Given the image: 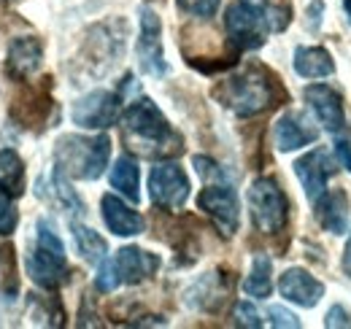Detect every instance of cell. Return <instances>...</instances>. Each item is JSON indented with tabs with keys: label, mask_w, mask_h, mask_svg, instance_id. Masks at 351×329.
Wrapping results in <instances>:
<instances>
[{
	"label": "cell",
	"mask_w": 351,
	"mask_h": 329,
	"mask_svg": "<svg viewBox=\"0 0 351 329\" xmlns=\"http://www.w3.org/2000/svg\"><path fill=\"white\" fill-rule=\"evenodd\" d=\"M122 127L130 149L141 151L143 157H165L181 149V138L149 97H138L135 103H130V108L122 117Z\"/></svg>",
	"instance_id": "6da1fadb"
},
{
	"label": "cell",
	"mask_w": 351,
	"mask_h": 329,
	"mask_svg": "<svg viewBox=\"0 0 351 329\" xmlns=\"http://www.w3.org/2000/svg\"><path fill=\"white\" fill-rule=\"evenodd\" d=\"M276 82L263 68H246L224 79L214 89V97L235 117H257L276 103Z\"/></svg>",
	"instance_id": "7a4b0ae2"
},
{
	"label": "cell",
	"mask_w": 351,
	"mask_h": 329,
	"mask_svg": "<svg viewBox=\"0 0 351 329\" xmlns=\"http://www.w3.org/2000/svg\"><path fill=\"white\" fill-rule=\"evenodd\" d=\"M111 157V141L108 135H62L54 146V167L65 178L76 181H95L103 175Z\"/></svg>",
	"instance_id": "3957f363"
},
{
	"label": "cell",
	"mask_w": 351,
	"mask_h": 329,
	"mask_svg": "<svg viewBox=\"0 0 351 329\" xmlns=\"http://www.w3.org/2000/svg\"><path fill=\"white\" fill-rule=\"evenodd\" d=\"M27 276L38 284L41 289H57L68 278V262H65V246L57 238V232L51 230L49 221H38V232H36V246L25 259Z\"/></svg>",
	"instance_id": "277c9868"
},
{
	"label": "cell",
	"mask_w": 351,
	"mask_h": 329,
	"mask_svg": "<svg viewBox=\"0 0 351 329\" xmlns=\"http://www.w3.org/2000/svg\"><path fill=\"white\" fill-rule=\"evenodd\" d=\"M249 210H252V221L263 235H276L287 227L289 219V200L284 195V189L273 181V178H257L249 186Z\"/></svg>",
	"instance_id": "5b68a950"
},
{
	"label": "cell",
	"mask_w": 351,
	"mask_h": 329,
	"mask_svg": "<svg viewBox=\"0 0 351 329\" xmlns=\"http://www.w3.org/2000/svg\"><path fill=\"white\" fill-rule=\"evenodd\" d=\"M224 30L230 36L232 46L238 51L260 49L270 33L265 5H257L252 0H235L224 11Z\"/></svg>",
	"instance_id": "8992f818"
},
{
	"label": "cell",
	"mask_w": 351,
	"mask_h": 329,
	"mask_svg": "<svg viewBox=\"0 0 351 329\" xmlns=\"http://www.w3.org/2000/svg\"><path fill=\"white\" fill-rule=\"evenodd\" d=\"M122 117V95L108 92V89H95L84 97H79L71 108L73 124L84 130H106L111 124L119 122Z\"/></svg>",
	"instance_id": "52a82bcc"
},
{
	"label": "cell",
	"mask_w": 351,
	"mask_h": 329,
	"mask_svg": "<svg viewBox=\"0 0 351 329\" xmlns=\"http://www.w3.org/2000/svg\"><path fill=\"white\" fill-rule=\"evenodd\" d=\"M149 197L152 203L168 210H181L189 200V178L176 162H157L149 173Z\"/></svg>",
	"instance_id": "ba28073f"
},
{
	"label": "cell",
	"mask_w": 351,
	"mask_h": 329,
	"mask_svg": "<svg viewBox=\"0 0 351 329\" xmlns=\"http://www.w3.org/2000/svg\"><path fill=\"white\" fill-rule=\"evenodd\" d=\"M197 206L206 216H211V221L219 227L221 235H235L238 232V221H241V206H238V195L230 184L224 181H211L200 197Z\"/></svg>",
	"instance_id": "9c48e42d"
},
{
	"label": "cell",
	"mask_w": 351,
	"mask_h": 329,
	"mask_svg": "<svg viewBox=\"0 0 351 329\" xmlns=\"http://www.w3.org/2000/svg\"><path fill=\"white\" fill-rule=\"evenodd\" d=\"M138 65L143 73L149 76H165L168 73V62H165V51H162V25L160 16L152 8H141V30H138Z\"/></svg>",
	"instance_id": "30bf717a"
},
{
	"label": "cell",
	"mask_w": 351,
	"mask_h": 329,
	"mask_svg": "<svg viewBox=\"0 0 351 329\" xmlns=\"http://www.w3.org/2000/svg\"><path fill=\"white\" fill-rule=\"evenodd\" d=\"M338 173V164L330 157L327 149H313L303 154L298 162H295V175L300 178L303 189H306L308 200H316L319 195L327 192V181Z\"/></svg>",
	"instance_id": "8fae6325"
},
{
	"label": "cell",
	"mask_w": 351,
	"mask_h": 329,
	"mask_svg": "<svg viewBox=\"0 0 351 329\" xmlns=\"http://www.w3.org/2000/svg\"><path fill=\"white\" fill-rule=\"evenodd\" d=\"M108 262H111V270H114L119 287H122V284H128V287L141 284V281L152 278V276L160 270V256L152 254V251H143V248H138V246L119 248L117 256L108 259Z\"/></svg>",
	"instance_id": "7c38bea8"
},
{
	"label": "cell",
	"mask_w": 351,
	"mask_h": 329,
	"mask_svg": "<svg viewBox=\"0 0 351 329\" xmlns=\"http://www.w3.org/2000/svg\"><path fill=\"white\" fill-rule=\"evenodd\" d=\"M306 103L324 130H330V132L343 130V124H346L343 122V100L332 86H327V84L306 86Z\"/></svg>",
	"instance_id": "4fadbf2b"
},
{
	"label": "cell",
	"mask_w": 351,
	"mask_h": 329,
	"mask_svg": "<svg viewBox=\"0 0 351 329\" xmlns=\"http://www.w3.org/2000/svg\"><path fill=\"white\" fill-rule=\"evenodd\" d=\"M273 138H276L278 151H295V149H303L308 143H313L319 138V130L308 122L306 114L287 111L273 127Z\"/></svg>",
	"instance_id": "5bb4252c"
},
{
	"label": "cell",
	"mask_w": 351,
	"mask_h": 329,
	"mask_svg": "<svg viewBox=\"0 0 351 329\" xmlns=\"http://www.w3.org/2000/svg\"><path fill=\"white\" fill-rule=\"evenodd\" d=\"M41 60H44V46L38 38H16L8 46V57H5V73L16 82H25L30 79L38 68H41Z\"/></svg>",
	"instance_id": "9a60e30c"
},
{
	"label": "cell",
	"mask_w": 351,
	"mask_h": 329,
	"mask_svg": "<svg viewBox=\"0 0 351 329\" xmlns=\"http://www.w3.org/2000/svg\"><path fill=\"white\" fill-rule=\"evenodd\" d=\"M278 291H281V297H287L289 302H295L300 308H313L322 300L324 287L303 267H289L278 278Z\"/></svg>",
	"instance_id": "2e32d148"
},
{
	"label": "cell",
	"mask_w": 351,
	"mask_h": 329,
	"mask_svg": "<svg viewBox=\"0 0 351 329\" xmlns=\"http://www.w3.org/2000/svg\"><path fill=\"white\" fill-rule=\"evenodd\" d=\"M100 208H103V221L106 227L119 235V238H132V235H141L146 221L138 210H132L125 200H119L117 195H103L100 200Z\"/></svg>",
	"instance_id": "e0dca14e"
},
{
	"label": "cell",
	"mask_w": 351,
	"mask_h": 329,
	"mask_svg": "<svg viewBox=\"0 0 351 329\" xmlns=\"http://www.w3.org/2000/svg\"><path fill=\"white\" fill-rule=\"evenodd\" d=\"M313 203H316V219L327 232H332V235L346 232V227H349V197H346V192H341V189L324 192Z\"/></svg>",
	"instance_id": "ac0fdd59"
},
{
	"label": "cell",
	"mask_w": 351,
	"mask_h": 329,
	"mask_svg": "<svg viewBox=\"0 0 351 329\" xmlns=\"http://www.w3.org/2000/svg\"><path fill=\"white\" fill-rule=\"evenodd\" d=\"M295 71L303 79H324L335 73V62L322 46H298L295 49Z\"/></svg>",
	"instance_id": "d6986e66"
},
{
	"label": "cell",
	"mask_w": 351,
	"mask_h": 329,
	"mask_svg": "<svg viewBox=\"0 0 351 329\" xmlns=\"http://www.w3.org/2000/svg\"><path fill=\"white\" fill-rule=\"evenodd\" d=\"M111 186L125 195L130 203H138L141 200V170H138V162L132 160L130 154H122L114 167H111Z\"/></svg>",
	"instance_id": "ffe728a7"
},
{
	"label": "cell",
	"mask_w": 351,
	"mask_h": 329,
	"mask_svg": "<svg viewBox=\"0 0 351 329\" xmlns=\"http://www.w3.org/2000/svg\"><path fill=\"white\" fill-rule=\"evenodd\" d=\"M0 192L11 197L25 192V162L14 149H0Z\"/></svg>",
	"instance_id": "44dd1931"
},
{
	"label": "cell",
	"mask_w": 351,
	"mask_h": 329,
	"mask_svg": "<svg viewBox=\"0 0 351 329\" xmlns=\"http://www.w3.org/2000/svg\"><path fill=\"white\" fill-rule=\"evenodd\" d=\"M270 273H273L270 256H267V254H257V256L252 259V270H249V276H246V281H243V291H246L249 297H254V300L270 297V291H273V278H270Z\"/></svg>",
	"instance_id": "7402d4cb"
},
{
	"label": "cell",
	"mask_w": 351,
	"mask_h": 329,
	"mask_svg": "<svg viewBox=\"0 0 351 329\" xmlns=\"http://www.w3.org/2000/svg\"><path fill=\"white\" fill-rule=\"evenodd\" d=\"M71 232H73V241H76V248L79 254L87 259L89 265H100L106 259V251H108V243L84 224H71Z\"/></svg>",
	"instance_id": "603a6c76"
},
{
	"label": "cell",
	"mask_w": 351,
	"mask_h": 329,
	"mask_svg": "<svg viewBox=\"0 0 351 329\" xmlns=\"http://www.w3.org/2000/svg\"><path fill=\"white\" fill-rule=\"evenodd\" d=\"M49 200H51L54 206L71 210V213H82V210H84V203H82L79 195L68 186L65 175H62L57 167H54V173H51V192H49Z\"/></svg>",
	"instance_id": "cb8c5ba5"
},
{
	"label": "cell",
	"mask_w": 351,
	"mask_h": 329,
	"mask_svg": "<svg viewBox=\"0 0 351 329\" xmlns=\"http://www.w3.org/2000/svg\"><path fill=\"white\" fill-rule=\"evenodd\" d=\"M19 224V210L11 195L0 192V235H11Z\"/></svg>",
	"instance_id": "d4e9b609"
},
{
	"label": "cell",
	"mask_w": 351,
	"mask_h": 329,
	"mask_svg": "<svg viewBox=\"0 0 351 329\" xmlns=\"http://www.w3.org/2000/svg\"><path fill=\"white\" fill-rule=\"evenodd\" d=\"M221 0H178V8L197 19H211L219 11Z\"/></svg>",
	"instance_id": "484cf974"
},
{
	"label": "cell",
	"mask_w": 351,
	"mask_h": 329,
	"mask_svg": "<svg viewBox=\"0 0 351 329\" xmlns=\"http://www.w3.org/2000/svg\"><path fill=\"white\" fill-rule=\"evenodd\" d=\"M235 319H238V327H249V329L263 327V319H260V313H257V308L252 302H238Z\"/></svg>",
	"instance_id": "4316f807"
},
{
	"label": "cell",
	"mask_w": 351,
	"mask_h": 329,
	"mask_svg": "<svg viewBox=\"0 0 351 329\" xmlns=\"http://www.w3.org/2000/svg\"><path fill=\"white\" fill-rule=\"evenodd\" d=\"M267 319H270V324L273 327H300V321H298V316L295 313H289L287 308H281V305H270L267 308Z\"/></svg>",
	"instance_id": "83f0119b"
},
{
	"label": "cell",
	"mask_w": 351,
	"mask_h": 329,
	"mask_svg": "<svg viewBox=\"0 0 351 329\" xmlns=\"http://www.w3.org/2000/svg\"><path fill=\"white\" fill-rule=\"evenodd\" d=\"M192 162H195L197 173H200L206 181H227V173H224L217 162H211L208 157H195Z\"/></svg>",
	"instance_id": "f1b7e54d"
},
{
	"label": "cell",
	"mask_w": 351,
	"mask_h": 329,
	"mask_svg": "<svg viewBox=\"0 0 351 329\" xmlns=\"http://www.w3.org/2000/svg\"><path fill=\"white\" fill-rule=\"evenodd\" d=\"M324 324L330 329L335 327H351V313L343 308V305H332L330 310H327V319H324Z\"/></svg>",
	"instance_id": "f546056e"
},
{
	"label": "cell",
	"mask_w": 351,
	"mask_h": 329,
	"mask_svg": "<svg viewBox=\"0 0 351 329\" xmlns=\"http://www.w3.org/2000/svg\"><path fill=\"white\" fill-rule=\"evenodd\" d=\"M335 154H338L341 164H343L346 170H351V135L335 138Z\"/></svg>",
	"instance_id": "4dcf8cb0"
},
{
	"label": "cell",
	"mask_w": 351,
	"mask_h": 329,
	"mask_svg": "<svg viewBox=\"0 0 351 329\" xmlns=\"http://www.w3.org/2000/svg\"><path fill=\"white\" fill-rule=\"evenodd\" d=\"M322 11H324V3H322V0H311V3H308V27H311V30H319V25H322Z\"/></svg>",
	"instance_id": "1f68e13d"
},
{
	"label": "cell",
	"mask_w": 351,
	"mask_h": 329,
	"mask_svg": "<svg viewBox=\"0 0 351 329\" xmlns=\"http://www.w3.org/2000/svg\"><path fill=\"white\" fill-rule=\"evenodd\" d=\"M343 273L351 278V235H349V243H346V251H343Z\"/></svg>",
	"instance_id": "d6a6232c"
},
{
	"label": "cell",
	"mask_w": 351,
	"mask_h": 329,
	"mask_svg": "<svg viewBox=\"0 0 351 329\" xmlns=\"http://www.w3.org/2000/svg\"><path fill=\"white\" fill-rule=\"evenodd\" d=\"M346 11H349V19H351V0H346Z\"/></svg>",
	"instance_id": "836d02e7"
}]
</instances>
